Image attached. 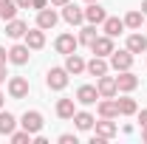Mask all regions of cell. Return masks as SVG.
I'll return each instance as SVG.
<instances>
[{"instance_id":"obj_1","label":"cell","mask_w":147,"mask_h":144,"mask_svg":"<svg viewBox=\"0 0 147 144\" xmlns=\"http://www.w3.org/2000/svg\"><path fill=\"white\" fill-rule=\"evenodd\" d=\"M68 76L71 73L65 71V68H51V71L45 73V85L51 90H65L68 88Z\"/></svg>"},{"instance_id":"obj_2","label":"cell","mask_w":147,"mask_h":144,"mask_svg":"<svg viewBox=\"0 0 147 144\" xmlns=\"http://www.w3.org/2000/svg\"><path fill=\"white\" fill-rule=\"evenodd\" d=\"M20 124H23V130H28L31 136H37L45 122H42V113H40V110H26L23 119H20Z\"/></svg>"},{"instance_id":"obj_3","label":"cell","mask_w":147,"mask_h":144,"mask_svg":"<svg viewBox=\"0 0 147 144\" xmlns=\"http://www.w3.org/2000/svg\"><path fill=\"white\" fill-rule=\"evenodd\" d=\"M108 59H110V68H113L116 73H119V71H130V68H133V54H130L127 48H125V51H113Z\"/></svg>"},{"instance_id":"obj_4","label":"cell","mask_w":147,"mask_h":144,"mask_svg":"<svg viewBox=\"0 0 147 144\" xmlns=\"http://www.w3.org/2000/svg\"><path fill=\"white\" fill-rule=\"evenodd\" d=\"M96 90H99V99H113L116 93H119V88H116V76H99L96 79Z\"/></svg>"},{"instance_id":"obj_5","label":"cell","mask_w":147,"mask_h":144,"mask_svg":"<svg viewBox=\"0 0 147 144\" xmlns=\"http://www.w3.org/2000/svg\"><path fill=\"white\" fill-rule=\"evenodd\" d=\"M28 90H31V85H28L26 76H11V79H9V96H11V99H26Z\"/></svg>"},{"instance_id":"obj_6","label":"cell","mask_w":147,"mask_h":144,"mask_svg":"<svg viewBox=\"0 0 147 144\" xmlns=\"http://www.w3.org/2000/svg\"><path fill=\"white\" fill-rule=\"evenodd\" d=\"M54 48H57V54H62V57H68V54H74L76 48H79V40L74 34H59L54 40Z\"/></svg>"},{"instance_id":"obj_7","label":"cell","mask_w":147,"mask_h":144,"mask_svg":"<svg viewBox=\"0 0 147 144\" xmlns=\"http://www.w3.org/2000/svg\"><path fill=\"white\" fill-rule=\"evenodd\" d=\"M59 14L54 11V6H45V9H40L37 11V28H42V31H48V28H54Z\"/></svg>"},{"instance_id":"obj_8","label":"cell","mask_w":147,"mask_h":144,"mask_svg":"<svg viewBox=\"0 0 147 144\" xmlns=\"http://www.w3.org/2000/svg\"><path fill=\"white\" fill-rule=\"evenodd\" d=\"M85 71L91 73V76H96V79H99V76H105V73L110 71L108 57H96V54H93V59H91V62H85Z\"/></svg>"},{"instance_id":"obj_9","label":"cell","mask_w":147,"mask_h":144,"mask_svg":"<svg viewBox=\"0 0 147 144\" xmlns=\"http://www.w3.org/2000/svg\"><path fill=\"white\" fill-rule=\"evenodd\" d=\"M116 88L122 90V93H130V90L139 88V76L133 71H119V76H116Z\"/></svg>"},{"instance_id":"obj_10","label":"cell","mask_w":147,"mask_h":144,"mask_svg":"<svg viewBox=\"0 0 147 144\" xmlns=\"http://www.w3.org/2000/svg\"><path fill=\"white\" fill-rule=\"evenodd\" d=\"M62 20H65L68 26H79V23L85 20V9H79V6H74V3H65V6H62Z\"/></svg>"},{"instance_id":"obj_11","label":"cell","mask_w":147,"mask_h":144,"mask_svg":"<svg viewBox=\"0 0 147 144\" xmlns=\"http://www.w3.org/2000/svg\"><path fill=\"white\" fill-rule=\"evenodd\" d=\"M96 113H99V119H116L119 116V102L116 99H99Z\"/></svg>"},{"instance_id":"obj_12","label":"cell","mask_w":147,"mask_h":144,"mask_svg":"<svg viewBox=\"0 0 147 144\" xmlns=\"http://www.w3.org/2000/svg\"><path fill=\"white\" fill-rule=\"evenodd\" d=\"M28 51H31V48H28L26 42L11 45V48H9V62H14V65H26V62H28V57H31Z\"/></svg>"},{"instance_id":"obj_13","label":"cell","mask_w":147,"mask_h":144,"mask_svg":"<svg viewBox=\"0 0 147 144\" xmlns=\"http://www.w3.org/2000/svg\"><path fill=\"white\" fill-rule=\"evenodd\" d=\"M76 102H79V105H96V102H99L96 85H82V88L76 90Z\"/></svg>"},{"instance_id":"obj_14","label":"cell","mask_w":147,"mask_h":144,"mask_svg":"<svg viewBox=\"0 0 147 144\" xmlns=\"http://www.w3.org/2000/svg\"><path fill=\"white\" fill-rule=\"evenodd\" d=\"M23 40H26V45H28L31 51H40V48L45 45V31H42V28H28Z\"/></svg>"},{"instance_id":"obj_15","label":"cell","mask_w":147,"mask_h":144,"mask_svg":"<svg viewBox=\"0 0 147 144\" xmlns=\"http://www.w3.org/2000/svg\"><path fill=\"white\" fill-rule=\"evenodd\" d=\"M91 51L96 57H110L113 51H116V48H113V37H108V34H105V37H96V42L91 45Z\"/></svg>"},{"instance_id":"obj_16","label":"cell","mask_w":147,"mask_h":144,"mask_svg":"<svg viewBox=\"0 0 147 144\" xmlns=\"http://www.w3.org/2000/svg\"><path fill=\"white\" fill-rule=\"evenodd\" d=\"M105 17H108V14H105V9H102L99 3H88V9H85V20H88V23L102 26V23H105Z\"/></svg>"},{"instance_id":"obj_17","label":"cell","mask_w":147,"mask_h":144,"mask_svg":"<svg viewBox=\"0 0 147 144\" xmlns=\"http://www.w3.org/2000/svg\"><path fill=\"white\" fill-rule=\"evenodd\" d=\"M26 31H28V23H23V20H9L6 23V34L11 37V40H20V37H26Z\"/></svg>"},{"instance_id":"obj_18","label":"cell","mask_w":147,"mask_h":144,"mask_svg":"<svg viewBox=\"0 0 147 144\" xmlns=\"http://www.w3.org/2000/svg\"><path fill=\"white\" fill-rule=\"evenodd\" d=\"M93 127H96V136H102V139H113L119 133V127L113 124V119H99Z\"/></svg>"},{"instance_id":"obj_19","label":"cell","mask_w":147,"mask_h":144,"mask_svg":"<svg viewBox=\"0 0 147 144\" xmlns=\"http://www.w3.org/2000/svg\"><path fill=\"white\" fill-rule=\"evenodd\" d=\"M127 51H130V54H144V51H147V37L139 34V31L130 34L127 37Z\"/></svg>"},{"instance_id":"obj_20","label":"cell","mask_w":147,"mask_h":144,"mask_svg":"<svg viewBox=\"0 0 147 144\" xmlns=\"http://www.w3.org/2000/svg\"><path fill=\"white\" fill-rule=\"evenodd\" d=\"M102 31H105L108 37H119L122 31H125V20H119V17H105Z\"/></svg>"},{"instance_id":"obj_21","label":"cell","mask_w":147,"mask_h":144,"mask_svg":"<svg viewBox=\"0 0 147 144\" xmlns=\"http://www.w3.org/2000/svg\"><path fill=\"white\" fill-rule=\"evenodd\" d=\"M65 71L74 73V76H79V73L85 71V59L76 54V51H74V54H68V57H65Z\"/></svg>"},{"instance_id":"obj_22","label":"cell","mask_w":147,"mask_h":144,"mask_svg":"<svg viewBox=\"0 0 147 144\" xmlns=\"http://www.w3.org/2000/svg\"><path fill=\"white\" fill-rule=\"evenodd\" d=\"M14 127H17V119L9 110H0V136H11Z\"/></svg>"},{"instance_id":"obj_23","label":"cell","mask_w":147,"mask_h":144,"mask_svg":"<svg viewBox=\"0 0 147 144\" xmlns=\"http://www.w3.org/2000/svg\"><path fill=\"white\" fill-rule=\"evenodd\" d=\"M74 124H76V130H91L96 124V119H93V113H88V110H79V113H74Z\"/></svg>"},{"instance_id":"obj_24","label":"cell","mask_w":147,"mask_h":144,"mask_svg":"<svg viewBox=\"0 0 147 144\" xmlns=\"http://www.w3.org/2000/svg\"><path fill=\"white\" fill-rule=\"evenodd\" d=\"M17 11H20V6L14 3V0H0V17L6 20V23L17 17Z\"/></svg>"},{"instance_id":"obj_25","label":"cell","mask_w":147,"mask_h":144,"mask_svg":"<svg viewBox=\"0 0 147 144\" xmlns=\"http://www.w3.org/2000/svg\"><path fill=\"white\" fill-rule=\"evenodd\" d=\"M142 23H144V11H127L125 14V28H133V31H139L142 28Z\"/></svg>"},{"instance_id":"obj_26","label":"cell","mask_w":147,"mask_h":144,"mask_svg":"<svg viewBox=\"0 0 147 144\" xmlns=\"http://www.w3.org/2000/svg\"><path fill=\"white\" fill-rule=\"evenodd\" d=\"M116 102H119V116H136V113H139L136 99H130V96H125V99H116Z\"/></svg>"},{"instance_id":"obj_27","label":"cell","mask_w":147,"mask_h":144,"mask_svg":"<svg viewBox=\"0 0 147 144\" xmlns=\"http://www.w3.org/2000/svg\"><path fill=\"white\" fill-rule=\"evenodd\" d=\"M74 113H76L74 99H59V102H57V116H59V119H74Z\"/></svg>"},{"instance_id":"obj_28","label":"cell","mask_w":147,"mask_h":144,"mask_svg":"<svg viewBox=\"0 0 147 144\" xmlns=\"http://www.w3.org/2000/svg\"><path fill=\"white\" fill-rule=\"evenodd\" d=\"M96 37H99V34H96V26H93V23H91V26H85V28L79 31V42L91 48L93 42H96Z\"/></svg>"},{"instance_id":"obj_29","label":"cell","mask_w":147,"mask_h":144,"mask_svg":"<svg viewBox=\"0 0 147 144\" xmlns=\"http://www.w3.org/2000/svg\"><path fill=\"white\" fill-rule=\"evenodd\" d=\"M9 139H11L14 144H28V141H31V133H28V130H14Z\"/></svg>"},{"instance_id":"obj_30","label":"cell","mask_w":147,"mask_h":144,"mask_svg":"<svg viewBox=\"0 0 147 144\" xmlns=\"http://www.w3.org/2000/svg\"><path fill=\"white\" fill-rule=\"evenodd\" d=\"M59 144H76V136L74 133H62L59 136Z\"/></svg>"},{"instance_id":"obj_31","label":"cell","mask_w":147,"mask_h":144,"mask_svg":"<svg viewBox=\"0 0 147 144\" xmlns=\"http://www.w3.org/2000/svg\"><path fill=\"white\" fill-rule=\"evenodd\" d=\"M45 6H48V0H31V9H37V11L45 9Z\"/></svg>"},{"instance_id":"obj_32","label":"cell","mask_w":147,"mask_h":144,"mask_svg":"<svg viewBox=\"0 0 147 144\" xmlns=\"http://www.w3.org/2000/svg\"><path fill=\"white\" fill-rule=\"evenodd\" d=\"M65 3H71V0H48V6H54V9H62Z\"/></svg>"},{"instance_id":"obj_33","label":"cell","mask_w":147,"mask_h":144,"mask_svg":"<svg viewBox=\"0 0 147 144\" xmlns=\"http://www.w3.org/2000/svg\"><path fill=\"white\" fill-rule=\"evenodd\" d=\"M139 124H142V130L147 127V110H142V113H139Z\"/></svg>"},{"instance_id":"obj_34","label":"cell","mask_w":147,"mask_h":144,"mask_svg":"<svg viewBox=\"0 0 147 144\" xmlns=\"http://www.w3.org/2000/svg\"><path fill=\"white\" fill-rule=\"evenodd\" d=\"M6 62H9V51H6V48H0V65H6Z\"/></svg>"},{"instance_id":"obj_35","label":"cell","mask_w":147,"mask_h":144,"mask_svg":"<svg viewBox=\"0 0 147 144\" xmlns=\"http://www.w3.org/2000/svg\"><path fill=\"white\" fill-rule=\"evenodd\" d=\"M14 3H17L20 9H28V6H31V0H14Z\"/></svg>"},{"instance_id":"obj_36","label":"cell","mask_w":147,"mask_h":144,"mask_svg":"<svg viewBox=\"0 0 147 144\" xmlns=\"http://www.w3.org/2000/svg\"><path fill=\"white\" fill-rule=\"evenodd\" d=\"M6 76H9V73H6V65H0V85L6 82Z\"/></svg>"},{"instance_id":"obj_37","label":"cell","mask_w":147,"mask_h":144,"mask_svg":"<svg viewBox=\"0 0 147 144\" xmlns=\"http://www.w3.org/2000/svg\"><path fill=\"white\" fill-rule=\"evenodd\" d=\"M142 141H147V127H144V130H142Z\"/></svg>"},{"instance_id":"obj_38","label":"cell","mask_w":147,"mask_h":144,"mask_svg":"<svg viewBox=\"0 0 147 144\" xmlns=\"http://www.w3.org/2000/svg\"><path fill=\"white\" fill-rule=\"evenodd\" d=\"M142 11H144V14H147V0H142Z\"/></svg>"},{"instance_id":"obj_39","label":"cell","mask_w":147,"mask_h":144,"mask_svg":"<svg viewBox=\"0 0 147 144\" xmlns=\"http://www.w3.org/2000/svg\"><path fill=\"white\" fill-rule=\"evenodd\" d=\"M3 99H6V96H3V93H0V108H3Z\"/></svg>"},{"instance_id":"obj_40","label":"cell","mask_w":147,"mask_h":144,"mask_svg":"<svg viewBox=\"0 0 147 144\" xmlns=\"http://www.w3.org/2000/svg\"><path fill=\"white\" fill-rule=\"evenodd\" d=\"M85 3H99V0H85Z\"/></svg>"}]
</instances>
